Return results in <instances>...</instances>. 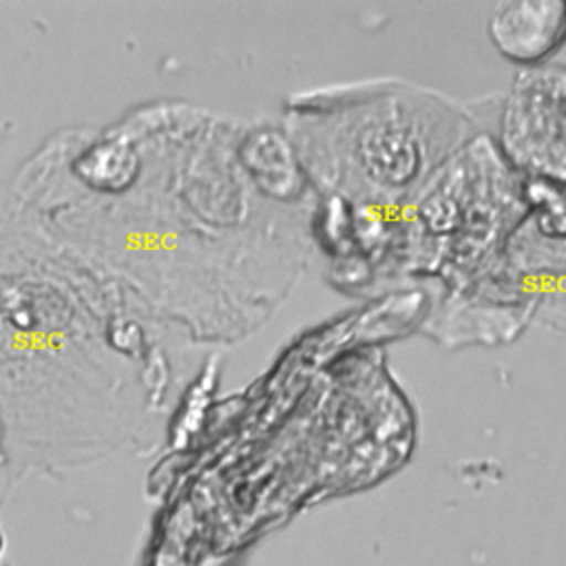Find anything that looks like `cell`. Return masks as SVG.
Segmentation results:
<instances>
[{"mask_svg":"<svg viewBox=\"0 0 566 566\" xmlns=\"http://www.w3.org/2000/svg\"><path fill=\"white\" fill-rule=\"evenodd\" d=\"M502 148L526 177L566 184V71L517 77L502 117Z\"/></svg>","mask_w":566,"mask_h":566,"instance_id":"obj_1","label":"cell"},{"mask_svg":"<svg viewBox=\"0 0 566 566\" xmlns=\"http://www.w3.org/2000/svg\"><path fill=\"white\" fill-rule=\"evenodd\" d=\"M489 38L513 62H544L566 42V2H502L491 13Z\"/></svg>","mask_w":566,"mask_h":566,"instance_id":"obj_2","label":"cell"}]
</instances>
